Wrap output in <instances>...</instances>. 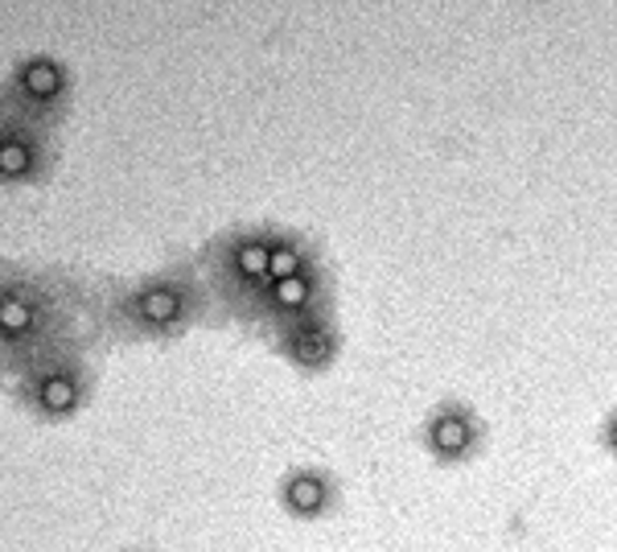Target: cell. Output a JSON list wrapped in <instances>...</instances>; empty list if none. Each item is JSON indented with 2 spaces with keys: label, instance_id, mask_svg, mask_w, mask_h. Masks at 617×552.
<instances>
[{
  "label": "cell",
  "instance_id": "6da1fadb",
  "mask_svg": "<svg viewBox=\"0 0 617 552\" xmlns=\"http://www.w3.org/2000/svg\"><path fill=\"white\" fill-rule=\"evenodd\" d=\"M481 442V425L474 421V412L462 404H441L424 425V445L432 458L441 462H465Z\"/></svg>",
  "mask_w": 617,
  "mask_h": 552
},
{
  "label": "cell",
  "instance_id": "7a4b0ae2",
  "mask_svg": "<svg viewBox=\"0 0 617 552\" xmlns=\"http://www.w3.org/2000/svg\"><path fill=\"white\" fill-rule=\"evenodd\" d=\"M334 504V483H329V474L322 470H296L284 478V507L301 516V520H313V516H322L329 511Z\"/></svg>",
  "mask_w": 617,
  "mask_h": 552
},
{
  "label": "cell",
  "instance_id": "3957f363",
  "mask_svg": "<svg viewBox=\"0 0 617 552\" xmlns=\"http://www.w3.org/2000/svg\"><path fill=\"white\" fill-rule=\"evenodd\" d=\"M289 355H293L301 367H325L334 359V331L325 326L322 317L293 322V326H289Z\"/></svg>",
  "mask_w": 617,
  "mask_h": 552
},
{
  "label": "cell",
  "instance_id": "277c9868",
  "mask_svg": "<svg viewBox=\"0 0 617 552\" xmlns=\"http://www.w3.org/2000/svg\"><path fill=\"white\" fill-rule=\"evenodd\" d=\"M182 293L173 284H144L137 297H132V310H137L140 322L149 326H170L173 317L182 314Z\"/></svg>",
  "mask_w": 617,
  "mask_h": 552
},
{
  "label": "cell",
  "instance_id": "5b68a950",
  "mask_svg": "<svg viewBox=\"0 0 617 552\" xmlns=\"http://www.w3.org/2000/svg\"><path fill=\"white\" fill-rule=\"evenodd\" d=\"M308 301H313V281L301 272V277H289V281L272 284V293H268V310L280 314V317H301L308 310Z\"/></svg>",
  "mask_w": 617,
  "mask_h": 552
},
{
  "label": "cell",
  "instance_id": "8992f818",
  "mask_svg": "<svg viewBox=\"0 0 617 552\" xmlns=\"http://www.w3.org/2000/svg\"><path fill=\"white\" fill-rule=\"evenodd\" d=\"M268 256H272V243L268 239H243L231 256V272L243 284H263L268 281Z\"/></svg>",
  "mask_w": 617,
  "mask_h": 552
},
{
  "label": "cell",
  "instance_id": "52a82bcc",
  "mask_svg": "<svg viewBox=\"0 0 617 552\" xmlns=\"http://www.w3.org/2000/svg\"><path fill=\"white\" fill-rule=\"evenodd\" d=\"M21 87L30 99L46 104V99H58L62 91V66L50 63V58H33V63L21 66Z\"/></svg>",
  "mask_w": 617,
  "mask_h": 552
},
{
  "label": "cell",
  "instance_id": "ba28073f",
  "mask_svg": "<svg viewBox=\"0 0 617 552\" xmlns=\"http://www.w3.org/2000/svg\"><path fill=\"white\" fill-rule=\"evenodd\" d=\"M33 170V144L21 132H4L0 137V177H25Z\"/></svg>",
  "mask_w": 617,
  "mask_h": 552
},
{
  "label": "cell",
  "instance_id": "9c48e42d",
  "mask_svg": "<svg viewBox=\"0 0 617 552\" xmlns=\"http://www.w3.org/2000/svg\"><path fill=\"white\" fill-rule=\"evenodd\" d=\"M305 272V256H301V248L296 243H272V256H268V281H289V277H301Z\"/></svg>",
  "mask_w": 617,
  "mask_h": 552
},
{
  "label": "cell",
  "instance_id": "30bf717a",
  "mask_svg": "<svg viewBox=\"0 0 617 552\" xmlns=\"http://www.w3.org/2000/svg\"><path fill=\"white\" fill-rule=\"evenodd\" d=\"M33 322V305L21 293H4L0 297V334H9V338H17V334H25Z\"/></svg>",
  "mask_w": 617,
  "mask_h": 552
},
{
  "label": "cell",
  "instance_id": "8fae6325",
  "mask_svg": "<svg viewBox=\"0 0 617 552\" xmlns=\"http://www.w3.org/2000/svg\"><path fill=\"white\" fill-rule=\"evenodd\" d=\"M37 400H42V409L46 412H71L75 409V400H78V388L66 376H50L46 383H42Z\"/></svg>",
  "mask_w": 617,
  "mask_h": 552
},
{
  "label": "cell",
  "instance_id": "7c38bea8",
  "mask_svg": "<svg viewBox=\"0 0 617 552\" xmlns=\"http://www.w3.org/2000/svg\"><path fill=\"white\" fill-rule=\"evenodd\" d=\"M602 442H605V450H609V454H614V458H617V412H614V416H609V421H605Z\"/></svg>",
  "mask_w": 617,
  "mask_h": 552
}]
</instances>
